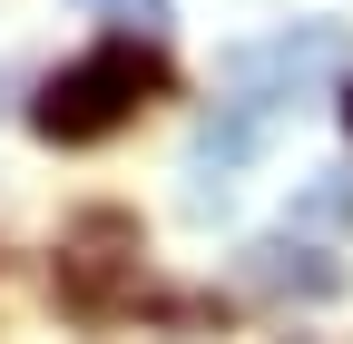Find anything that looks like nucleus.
Instances as JSON below:
<instances>
[{
	"instance_id": "obj_1",
	"label": "nucleus",
	"mask_w": 353,
	"mask_h": 344,
	"mask_svg": "<svg viewBox=\"0 0 353 344\" xmlns=\"http://www.w3.org/2000/svg\"><path fill=\"white\" fill-rule=\"evenodd\" d=\"M167 89H176L167 59L148 50L138 30H128V39H108V50H88V59H69V69L39 79L30 128H39L50 148H99V138H118V128L138 118L148 99H167Z\"/></svg>"
},
{
	"instance_id": "obj_2",
	"label": "nucleus",
	"mask_w": 353,
	"mask_h": 344,
	"mask_svg": "<svg viewBox=\"0 0 353 344\" xmlns=\"http://www.w3.org/2000/svg\"><path fill=\"white\" fill-rule=\"evenodd\" d=\"M353 69V39L334 20H304V30H275V39H245V50H226V89L255 99L265 118L304 108L314 89H334V79Z\"/></svg>"
},
{
	"instance_id": "obj_3",
	"label": "nucleus",
	"mask_w": 353,
	"mask_h": 344,
	"mask_svg": "<svg viewBox=\"0 0 353 344\" xmlns=\"http://www.w3.org/2000/svg\"><path fill=\"white\" fill-rule=\"evenodd\" d=\"M138 295V217L118 207H88V217L59 236V305L69 315H108Z\"/></svg>"
},
{
	"instance_id": "obj_4",
	"label": "nucleus",
	"mask_w": 353,
	"mask_h": 344,
	"mask_svg": "<svg viewBox=\"0 0 353 344\" xmlns=\"http://www.w3.org/2000/svg\"><path fill=\"white\" fill-rule=\"evenodd\" d=\"M236 276L265 295V305H334L343 295V256H324L304 227H275V236H255L236 256Z\"/></svg>"
},
{
	"instance_id": "obj_5",
	"label": "nucleus",
	"mask_w": 353,
	"mask_h": 344,
	"mask_svg": "<svg viewBox=\"0 0 353 344\" xmlns=\"http://www.w3.org/2000/svg\"><path fill=\"white\" fill-rule=\"evenodd\" d=\"M294 227H353V167H314V178H304Z\"/></svg>"
},
{
	"instance_id": "obj_6",
	"label": "nucleus",
	"mask_w": 353,
	"mask_h": 344,
	"mask_svg": "<svg viewBox=\"0 0 353 344\" xmlns=\"http://www.w3.org/2000/svg\"><path fill=\"white\" fill-rule=\"evenodd\" d=\"M79 10H108L118 30H138V39H157V30L176 20V0H79Z\"/></svg>"
},
{
	"instance_id": "obj_7",
	"label": "nucleus",
	"mask_w": 353,
	"mask_h": 344,
	"mask_svg": "<svg viewBox=\"0 0 353 344\" xmlns=\"http://www.w3.org/2000/svg\"><path fill=\"white\" fill-rule=\"evenodd\" d=\"M334 99H343V128H353V79H334Z\"/></svg>"
},
{
	"instance_id": "obj_8",
	"label": "nucleus",
	"mask_w": 353,
	"mask_h": 344,
	"mask_svg": "<svg viewBox=\"0 0 353 344\" xmlns=\"http://www.w3.org/2000/svg\"><path fill=\"white\" fill-rule=\"evenodd\" d=\"M0 99H10V79H0Z\"/></svg>"
}]
</instances>
